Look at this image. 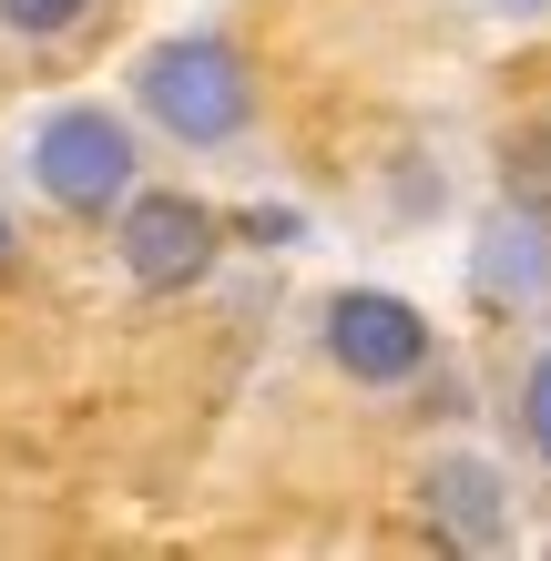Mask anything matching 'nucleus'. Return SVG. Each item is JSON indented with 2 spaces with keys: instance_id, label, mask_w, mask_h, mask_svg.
I'll use <instances>...</instances> for the list:
<instances>
[{
  "instance_id": "1",
  "label": "nucleus",
  "mask_w": 551,
  "mask_h": 561,
  "mask_svg": "<svg viewBox=\"0 0 551 561\" xmlns=\"http://www.w3.org/2000/svg\"><path fill=\"white\" fill-rule=\"evenodd\" d=\"M134 113L184 153H225L255 134V72L225 31H164L134 61Z\"/></svg>"
},
{
  "instance_id": "2",
  "label": "nucleus",
  "mask_w": 551,
  "mask_h": 561,
  "mask_svg": "<svg viewBox=\"0 0 551 561\" xmlns=\"http://www.w3.org/2000/svg\"><path fill=\"white\" fill-rule=\"evenodd\" d=\"M31 184L72 225H113V205L144 184V144L113 103H51L31 123Z\"/></svg>"
},
{
  "instance_id": "3",
  "label": "nucleus",
  "mask_w": 551,
  "mask_h": 561,
  "mask_svg": "<svg viewBox=\"0 0 551 561\" xmlns=\"http://www.w3.org/2000/svg\"><path fill=\"white\" fill-rule=\"evenodd\" d=\"M113 255H123V276H134L144 296H184V286L215 276L225 215L205 205V194H184V184H134L113 205Z\"/></svg>"
},
{
  "instance_id": "4",
  "label": "nucleus",
  "mask_w": 551,
  "mask_h": 561,
  "mask_svg": "<svg viewBox=\"0 0 551 561\" xmlns=\"http://www.w3.org/2000/svg\"><path fill=\"white\" fill-rule=\"evenodd\" d=\"M317 347H328V368L347 388H409L439 337H429V317H418L399 286H337L328 307H317Z\"/></svg>"
},
{
  "instance_id": "5",
  "label": "nucleus",
  "mask_w": 551,
  "mask_h": 561,
  "mask_svg": "<svg viewBox=\"0 0 551 561\" xmlns=\"http://www.w3.org/2000/svg\"><path fill=\"white\" fill-rule=\"evenodd\" d=\"M418 501H429V520H439V541H449V551H501V541H510V490H501V470H491L480 449L429 459Z\"/></svg>"
},
{
  "instance_id": "6",
  "label": "nucleus",
  "mask_w": 551,
  "mask_h": 561,
  "mask_svg": "<svg viewBox=\"0 0 551 561\" xmlns=\"http://www.w3.org/2000/svg\"><path fill=\"white\" fill-rule=\"evenodd\" d=\"M480 296H510V307H521V296H541L551 286V215H531V205H501V225L491 236H480Z\"/></svg>"
},
{
  "instance_id": "7",
  "label": "nucleus",
  "mask_w": 551,
  "mask_h": 561,
  "mask_svg": "<svg viewBox=\"0 0 551 561\" xmlns=\"http://www.w3.org/2000/svg\"><path fill=\"white\" fill-rule=\"evenodd\" d=\"M501 205L551 215V134H510V153H501Z\"/></svg>"
},
{
  "instance_id": "8",
  "label": "nucleus",
  "mask_w": 551,
  "mask_h": 561,
  "mask_svg": "<svg viewBox=\"0 0 551 561\" xmlns=\"http://www.w3.org/2000/svg\"><path fill=\"white\" fill-rule=\"evenodd\" d=\"M82 11L92 0H0V31H11V42H61Z\"/></svg>"
},
{
  "instance_id": "9",
  "label": "nucleus",
  "mask_w": 551,
  "mask_h": 561,
  "mask_svg": "<svg viewBox=\"0 0 551 561\" xmlns=\"http://www.w3.org/2000/svg\"><path fill=\"white\" fill-rule=\"evenodd\" d=\"M521 439H531V459L551 470V347L521 368Z\"/></svg>"
},
{
  "instance_id": "10",
  "label": "nucleus",
  "mask_w": 551,
  "mask_h": 561,
  "mask_svg": "<svg viewBox=\"0 0 551 561\" xmlns=\"http://www.w3.org/2000/svg\"><path fill=\"white\" fill-rule=\"evenodd\" d=\"M11 245H21V236H11V205H0V276H11Z\"/></svg>"
}]
</instances>
